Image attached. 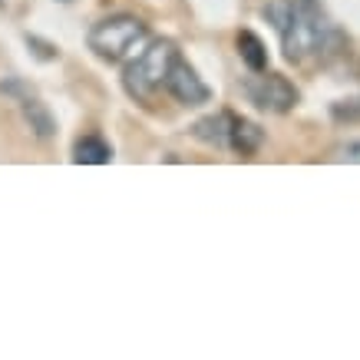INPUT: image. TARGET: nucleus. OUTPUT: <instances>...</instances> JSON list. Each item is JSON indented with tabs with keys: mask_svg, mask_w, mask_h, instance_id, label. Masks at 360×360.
<instances>
[{
	"mask_svg": "<svg viewBox=\"0 0 360 360\" xmlns=\"http://www.w3.org/2000/svg\"><path fill=\"white\" fill-rule=\"evenodd\" d=\"M231 112H219V116H205V120L195 122V139L208 142V146H229V132H231Z\"/></svg>",
	"mask_w": 360,
	"mask_h": 360,
	"instance_id": "obj_8",
	"label": "nucleus"
},
{
	"mask_svg": "<svg viewBox=\"0 0 360 360\" xmlns=\"http://www.w3.org/2000/svg\"><path fill=\"white\" fill-rule=\"evenodd\" d=\"M146 37V23L132 13H116V17H106L99 20L93 30H89L86 44L89 50L99 56V60H110V63H120L122 56L129 53L132 46Z\"/></svg>",
	"mask_w": 360,
	"mask_h": 360,
	"instance_id": "obj_3",
	"label": "nucleus"
},
{
	"mask_svg": "<svg viewBox=\"0 0 360 360\" xmlns=\"http://www.w3.org/2000/svg\"><path fill=\"white\" fill-rule=\"evenodd\" d=\"M340 159H347V162H360V142H350L340 149Z\"/></svg>",
	"mask_w": 360,
	"mask_h": 360,
	"instance_id": "obj_12",
	"label": "nucleus"
},
{
	"mask_svg": "<svg viewBox=\"0 0 360 360\" xmlns=\"http://www.w3.org/2000/svg\"><path fill=\"white\" fill-rule=\"evenodd\" d=\"M264 142V132L258 122L251 120H231V132H229V146L235 149L238 155H255L262 149Z\"/></svg>",
	"mask_w": 360,
	"mask_h": 360,
	"instance_id": "obj_7",
	"label": "nucleus"
},
{
	"mask_svg": "<svg viewBox=\"0 0 360 360\" xmlns=\"http://www.w3.org/2000/svg\"><path fill=\"white\" fill-rule=\"evenodd\" d=\"M110 159H112V149L103 136H83L77 142V149H73V162L79 165H106Z\"/></svg>",
	"mask_w": 360,
	"mask_h": 360,
	"instance_id": "obj_10",
	"label": "nucleus"
},
{
	"mask_svg": "<svg viewBox=\"0 0 360 360\" xmlns=\"http://www.w3.org/2000/svg\"><path fill=\"white\" fill-rule=\"evenodd\" d=\"M165 89H169L182 106H202V103H208V96H212V89L202 83V77H198L186 60H179V56H175L172 66H169Z\"/></svg>",
	"mask_w": 360,
	"mask_h": 360,
	"instance_id": "obj_5",
	"label": "nucleus"
},
{
	"mask_svg": "<svg viewBox=\"0 0 360 360\" xmlns=\"http://www.w3.org/2000/svg\"><path fill=\"white\" fill-rule=\"evenodd\" d=\"M281 46L291 63H304L314 53L328 50V44L338 37L330 30V20L321 0H288V17L281 23Z\"/></svg>",
	"mask_w": 360,
	"mask_h": 360,
	"instance_id": "obj_1",
	"label": "nucleus"
},
{
	"mask_svg": "<svg viewBox=\"0 0 360 360\" xmlns=\"http://www.w3.org/2000/svg\"><path fill=\"white\" fill-rule=\"evenodd\" d=\"M175 56H179V50H175L172 40H155V44H149V50H142V56L136 63L126 66V77H122L126 93H129L132 99L146 103L155 89L165 86V77H169V66H172Z\"/></svg>",
	"mask_w": 360,
	"mask_h": 360,
	"instance_id": "obj_2",
	"label": "nucleus"
},
{
	"mask_svg": "<svg viewBox=\"0 0 360 360\" xmlns=\"http://www.w3.org/2000/svg\"><path fill=\"white\" fill-rule=\"evenodd\" d=\"M238 56L251 73H264V70H268V50H264L262 37H255L251 30L238 33Z\"/></svg>",
	"mask_w": 360,
	"mask_h": 360,
	"instance_id": "obj_9",
	"label": "nucleus"
},
{
	"mask_svg": "<svg viewBox=\"0 0 360 360\" xmlns=\"http://www.w3.org/2000/svg\"><path fill=\"white\" fill-rule=\"evenodd\" d=\"M330 116H334V122H360V96L334 103V106H330Z\"/></svg>",
	"mask_w": 360,
	"mask_h": 360,
	"instance_id": "obj_11",
	"label": "nucleus"
},
{
	"mask_svg": "<svg viewBox=\"0 0 360 360\" xmlns=\"http://www.w3.org/2000/svg\"><path fill=\"white\" fill-rule=\"evenodd\" d=\"M245 93H248V99L258 110H268V112H291L297 106L295 83H288V79L278 77V73L248 79V83H245Z\"/></svg>",
	"mask_w": 360,
	"mask_h": 360,
	"instance_id": "obj_4",
	"label": "nucleus"
},
{
	"mask_svg": "<svg viewBox=\"0 0 360 360\" xmlns=\"http://www.w3.org/2000/svg\"><path fill=\"white\" fill-rule=\"evenodd\" d=\"M20 110H23V120H27V126L33 129V136H37V139H50V136L56 132L53 112L46 110V106L37 96L23 93V96H20Z\"/></svg>",
	"mask_w": 360,
	"mask_h": 360,
	"instance_id": "obj_6",
	"label": "nucleus"
}]
</instances>
